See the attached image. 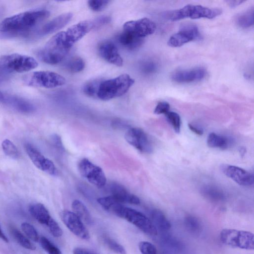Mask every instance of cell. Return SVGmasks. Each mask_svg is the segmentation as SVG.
I'll return each mask as SVG.
<instances>
[{
  "instance_id": "cell-1",
  "label": "cell",
  "mask_w": 254,
  "mask_h": 254,
  "mask_svg": "<svg viewBox=\"0 0 254 254\" xmlns=\"http://www.w3.org/2000/svg\"><path fill=\"white\" fill-rule=\"evenodd\" d=\"M50 14L47 10L37 9L6 17L0 23V32L16 35L28 32L47 19Z\"/></svg>"
},
{
  "instance_id": "cell-2",
  "label": "cell",
  "mask_w": 254,
  "mask_h": 254,
  "mask_svg": "<svg viewBox=\"0 0 254 254\" xmlns=\"http://www.w3.org/2000/svg\"><path fill=\"white\" fill-rule=\"evenodd\" d=\"M107 211L126 220L147 235L155 236L157 234V228L146 216L137 210L123 205L116 199L110 203Z\"/></svg>"
},
{
  "instance_id": "cell-3",
  "label": "cell",
  "mask_w": 254,
  "mask_h": 254,
  "mask_svg": "<svg viewBox=\"0 0 254 254\" xmlns=\"http://www.w3.org/2000/svg\"><path fill=\"white\" fill-rule=\"evenodd\" d=\"M71 47L67 41L65 32H59L53 36L39 52L41 60L48 64H56L67 56Z\"/></svg>"
},
{
  "instance_id": "cell-4",
  "label": "cell",
  "mask_w": 254,
  "mask_h": 254,
  "mask_svg": "<svg viewBox=\"0 0 254 254\" xmlns=\"http://www.w3.org/2000/svg\"><path fill=\"white\" fill-rule=\"evenodd\" d=\"M134 82V79L126 73L112 79L102 80L97 97L101 100L107 101L120 97L127 92Z\"/></svg>"
},
{
  "instance_id": "cell-5",
  "label": "cell",
  "mask_w": 254,
  "mask_h": 254,
  "mask_svg": "<svg viewBox=\"0 0 254 254\" xmlns=\"http://www.w3.org/2000/svg\"><path fill=\"white\" fill-rule=\"evenodd\" d=\"M222 13L218 8H210L200 5L188 4L175 10L167 11L164 14L165 17L170 21H178L185 18L212 19Z\"/></svg>"
},
{
  "instance_id": "cell-6",
  "label": "cell",
  "mask_w": 254,
  "mask_h": 254,
  "mask_svg": "<svg viewBox=\"0 0 254 254\" xmlns=\"http://www.w3.org/2000/svg\"><path fill=\"white\" fill-rule=\"evenodd\" d=\"M38 65L33 57L20 54H11L0 57V70L4 73H21L35 68Z\"/></svg>"
},
{
  "instance_id": "cell-7",
  "label": "cell",
  "mask_w": 254,
  "mask_h": 254,
  "mask_svg": "<svg viewBox=\"0 0 254 254\" xmlns=\"http://www.w3.org/2000/svg\"><path fill=\"white\" fill-rule=\"evenodd\" d=\"M222 243L234 248L253 250L254 249V234L249 231L234 229H224L220 234Z\"/></svg>"
},
{
  "instance_id": "cell-8",
  "label": "cell",
  "mask_w": 254,
  "mask_h": 254,
  "mask_svg": "<svg viewBox=\"0 0 254 254\" xmlns=\"http://www.w3.org/2000/svg\"><path fill=\"white\" fill-rule=\"evenodd\" d=\"M24 84L31 87L53 88L63 86L65 79L61 75L51 71H37L26 75Z\"/></svg>"
},
{
  "instance_id": "cell-9",
  "label": "cell",
  "mask_w": 254,
  "mask_h": 254,
  "mask_svg": "<svg viewBox=\"0 0 254 254\" xmlns=\"http://www.w3.org/2000/svg\"><path fill=\"white\" fill-rule=\"evenodd\" d=\"M78 169L85 180L96 187L101 188L106 185L107 180L102 168L88 159H81L78 164Z\"/></svg>"
},
{
  "instance_id": "cell-10",
  "label": "cell",
  "mask_w": 254,
  "mask_h": 254,
  "mask_svg": "<svg viewBox=\"0 0 254 254\" xmlns=\"http://www.w3.org/2000/svg\"><path fill=\"white\" fill-rule=\"evenodd\" d=\"M201 38L198 27L194 24H188L183 26L179 32L169 38L168 44L172 47H178L189 42L199 40Z\"/></svg>"
},
{
  "instance_id": "cell-11",
  "label": "cell",
  "mask_w": 254,
  "mask_h": 254,
  "mask_svg": "<svg viewBox=\"0 0 254 254\" xmlns=\"http://www.w3.org/2000/svg\"><path fill=\"white\" fill-rule=\"evenodd\" d=\"M126 141L139 151L150 153L153 147L146 133L141 128L132 127L128 129L125 135Z\"/></svg>"
},
{
  "instance_id": "cell-12",
  "label": "cell",
  "mask_w": 254,
  "mask_h": 254,
  "mask_svg": "<svg viewBox=\"0 0 254 254\" xmlns=\"http://www.w3.org/2000/svg\"><path fill=\"white\" fill-rule=\"evenodd\" d=\"M155 23L148 18L126 22L123 25V31L129 32L137 37H144L152 34L156 30Z\"/></svg>"
},
{
  "instance_id": "cell-13",
  "label": "cell",
  "mask_w": 254,
  "mask_h": 254,
  "mask_svg": "<svg viewBox=\"0 0 254 254\" xmlns=\"http://www.w3.org/2000/svg\"><path fill=\"white\" fill-rule=\"evenodd\" d=\"M62 220L74 235L83 240L90 238L89 233L82 220L73 212L64 210L61 213Z\"/></svg>"
},
{
  "instance_id": "cell-14",
  "label": "cell",
  "mask_w": 254,
  "mask_h": 254,
  "mask_svg": "<svg viewBox=\"0 0 254 254\" xmlns=\"http://www.w3.org/2000/svg\"><path fill=\"white\" fill-rule=\"evenodd\" d=\"M222 172L240 186L250 187L254 184V175L249 171L233 165L222 164Z\"/></svg>"
},
{
  "instance_id": "cell-15",
  "label": "cell",
  "mask_w": 254,
  "mask_h": 254,
  "mask_svg": "<svg viewBox=\"0 0 254 254\" xmlns=\"http://www.w3.org/2000/svg\"><path fill=\"white\" fill-rule=\"evenodd\" d=\"M25 150L34 165L39 169L52 176H56L58 171L53 162L46 158L38 150L29 143L25 145Z\"/></svg>"
},
{
  "instance_id": "cell-16",
  "label": "cell",
  "mask_w": 254,
  "mask_h": 254,
  "mask_svg": "<svg viewBox=\"0 0 254 254\" xmlns=\"http://www.w3.org/2000/svg\"><path fill=\"white\" fill-rule=\"evenodd\" d=\"M98 53L107 62L118 66L123 64V60L116 45L110 41H102L98 46Z\"/></svg>"
},
{
  "instance_id": "cell-17",
  "label": "cell",
  "mask_w": 254,
  "mask_h": 254,
  "mask_svg": "<svg viewBox=\"0 0 254 254\" xmlns=\"http://www.w3.org/2000/svg\"><path fill=\"white\" fill-rule=\"evenodd\" d=\"M92 29H93V25L92 20L80 21L71 26L64 31L67 41L72 47L74 43Z\"/></svg>"
},
{
  "instance_id": "cell-18",
  "label": "cell",
  "mask_w": 254,
  "mask_h": 254,
  "mask_svg": "<svg viewBox=\"0 0 254 254\" xmlns=\"http://www.w3.org/2000/svg\"><path fill=\"white\" fill-rule=\"evenodd\" d=\"M206 70L202 67L179 70L171 76L173 80L178 83H190L201 80L206 76Z\"/></svg>"
},
{
  "instance_id": "cell-19",
  "label": "cell",
  "mask_w": 254,
  "mask_h": 254,
  "mask_svg": "<svg viewBox=\"0 0 254 254\" xmlns=\"http://www.w3.org/2000/svg\"><path fill=\"white\" fill-rule=\"evenodd\" d=\"M73 15L68 12L62 14L44 25L37 32L39 36L48 35L64 27L71 19Z\"/></svg>"
},
{
  "instance_id": "cell-20",
  "label": "cell",
  "mask_w": 254,
  "mask_h": 254,
  "mask_svg": "<svg viewBox=\"0 0 254 254\" xmlns=\"http://www.w3.org/2000/svg\"><path fill=\"white\" fill-rule=\"evenodd\" d=\"M112 196L121 203H128L132 204L140 203L139 198L135 195L129 192L123 186L114 184L111 187Z\"/></svg>"
},
{
  "instance_id": "cell-21",
  "label": "cell",
  "mask_w": 254,
  "mask_h": 254,
  "mask_svg": "<svg viewBox=\"0 0 254 254\" xmlns=\"http://www.w3.org/2000/svg\"><path fill=\"white\" fill-rule=\"evenodd\" d=\"M2 102L22 113H31L35 110L34 105L31 103L23 98L14 95H4Z\"/></svg>"
},
{
  "instance_id": "cell-22",
  "label": "cell",
  "mask_w": 254,
  "mask_h": 254,
  "mask_svg": "<svg viewBox=\"0 0 254 254\" xmlns=\"http://www.w3.org/2000/svg\"><path fill=\"white\" fill-rule=\"evenodd\" d=\"M29 210L31 215L40 223L47 226L52 218L45 206L40 203L31 205Z\"/></svg>"
},
{
  "instance_id": "cell-23",
  "label": "cell",
  "mask_w": 254,
  "mask_h": 254,
  "mask_svg": "<svg viewBox=\"0 0 254 254\" xmlns=\"http://www.w3.org/2000/svg\"><path fill=\"white\" fill-rule=\"evenodd\" d=\"M118 39L120 43L123 46L130 50H133L139 47L143 40V39L137 37L124 31L120 34Z\"/></svg>"
},
{
  "instance_id": "cell-24",
  "label": "cell",
  "mask_w": 254,
  "mask_h": 254,
  "mask_svg": "<svg viewBox=\"0 0 254 254\" xmlns=\"http://www.w3.org/2000/svg\"><path fill=\"white\" fill-rule=\"evenodd\" d=\"M207 144L211 148L225 149L229 147L231 141L226 136L211 132L208 135Z\"/></svg>"
},
{
  "instance_id": "cell-25",
  "label": "cell",
  "mask_w": 254,
  "mask_h": 254,
  "mask_svg": "<svg viewBox=\"0 0 254 254\" xmlns=\"http://www.w3.org/2000/svg\"><path fill=\"white\" fill-rule=\"evenodd\" d=\"M73 212L82 220L87 224L92 223L90 214L86 206L80 200H74L71 204Z\"/></svg>"
},
{
  "instance_id": "cell-26",
  "label": "cell",
  "mask_w": 254,
  "mask_h": 254,
  "mask_svg": "<svg viewBox=\"0 0 254 254\" xmlns=\"http://www.w3.org/2000/svg\"><path fill=\"white\" fill-rule=\"evenodd\" d=\"M151 217L154 225L160 230L167 231L170 229L171 225L163 212L159 209H155L151 212Z\"/></svg>"
},
{
  "instance_id": "cell-27",
  "label": "cell",
  "mask_w": 254,
  "mask_h": 254,
  "mask_svg": "<svg viewBox=\"0 0 254 254\" xmlns=\"http://www.w3.org/2000/svg\"><path fill=\"white\" fill-rule=\"evenodd\" d=\"M237 24L242 28H248L254 24V8L239 14L236 18Z\"/></svg>"
},
{
  "instance_id": "cell-28",
  "label": "cell",
  "mask_w": 254,
  "mask_h": 254,
  "mask_svg": "<svg viewBox=\"0 0 254 254\" xmlns=\"http://www.w3.org/2000/svg\"><path fill=\"white\" fill-rule=\"evenodd\" d=\"M85 67V63L79 57L75 56L69 59L65 64L64 67L70 72L76 73L82 71Z\"/></svg>"
},
{
  "instance_id": "cell-29",
  "label": "cell",
  "mask_w": 254,
  "mask_h": 254,
  "mask_svg": "<svg viewBox=\"0 0 254 254\" xmlns=\"http://www.w3.org/2000/svg\"><path fill=\"white\" fill-rule=\"evenodd\" d=\"M10 231L15 240L22 247L27 250L32 251L36 249L34 245L17 229L14 228H11Z\"/></svg>"
},
{
  "instance_id": "cell-30",
  "label": "cell",
  "mask_w": 254,
  "mask_h": 254,
  "mask_svg": "<svg viewBox=\"0 0 254 254\" xmlns=\"http://www.w3.org/2000/svg\"><path fill=\"white\" fill-rule=\"evenodd\" d=\"M102 81L101 79H94L89 81L83 86V92L89 97H97L99 86Z\"/></svg>"
},
{
  "instance_id": "cell-31",
  "label": "cell",
  "mask_w": 254,
  "mask_h": 254,
  "mask_svg": "<svg viewBox=\"0 0 254 254\" xmlns=\"http://www.w3.org/2000/svg\"><path fill=\"white\" fill-rule=\"evenodd\" d=\"M1 146L4 154L6 156L14 159L18 158V150L16 146L10 140L4 139L2 142Z\"/></svg>"
},
{
  "instance_id": "cell-32",
  "label": "cell",
  "mask_w": 254,
  "mask_h": 254,
  "mask_svg": "<svg viewBox=\"0 0 254 254\" xmlns=\"http://www.w3.org/2000/svg\"><path fill=\"white\" fill-rule=\"evenodd\" d=\"M165 115L174 131L177 133H179L181 127V120L179 115L176 112L169 111Z\"/></svg>"
},
{
  "instance_id": "cell-33",
  "label": "cell",
  "mask_w": 254,
  "mask_h": 254,
  "mask_svg": "<svg viewBox=\"0 0 254 254\" xmlns=\"http://www.w3.org/2000/svg\"><path fill=\"white\" fill-rule=\"evenodd\" d=\"M202 190L205 196L213 200H222L224 197L223 193L220 190L213 187L206 186Z\"/></svg>"
},
{
  "instance_id": "cell-34",
  "label": "cell",
  "mask_w": 254,
  "mask_h": 254,
  "mask_svg": "<svg viewBox=\"0 0 254 254\" xmlns=\"http://www.w3.org/2000/svg\"><path fill=\"white\" fill-rule=\"evenodd\" d=\"M185 224L187 230L191 233L197 234L201 230L199 220L194 216H187L185 218Z\"/></svg>"
},
{
  "instance_id": "cell-35",
  "label": "cell",
  "mask_w": 254,
  "mask_h": 254,
  "mask_svg": "<svg viewBox=\"0 0 254 254\" xmlns=\"http://www.w3.org/2000/svg\"><path fill=\"white\" fill-rule=\"evenodd\" d=\"M39 241L42 248L48 254H62L60 250L45 237H41Z\"/></svg>"
},
{
  "instance_id": "cell-36",
  "label": "cell",
  "mask_w": 254,
  "mask_h": 254,
  "mask_svg": "<svg viewBox=\"0 0 254 254\" xmlns=\"http://www.w3.org/2000/svg\"><path fill=\"white\" fill-rule=\"evenodd\" d=\"M21 228L29 239L36 242L39 240L38 234L32 225L29 223L24 222L21 224Z\"/></svg>"
},
{
  "instance_id": "cell-37",
  "label": "cell",
  "mask_w": 254,
  "mask_h": 254,
  "mask_svg": "<svg viewBox=\"0 0 254 254\" xmlns=\"http://www.w3.org/2000/svg\"><path fill=\"white\" fill-rule=\"evenodd\" d=\"M110 2L107 0H91L88 1L90 8L94 11H100L104 10Z\"/></svg>"
},
{
  "instance_id": "cell-38",
  "label": "cell",
  "mask_w": 254,
  "mask_h": 254,
  "mask_svg": "<svg viewBox=\"0 0 254 254\" xmlns=\"http://www.w3.org/2000/svg\"><path fill=\"white\" fill-rule=\"evenodd\" d=\"M104 242L107 246L113 252L118 254H126V252L124 248L114 240L106 238Z\"/></svg>"
},
{
  "instance_id": "cell-39",
  "label": "cell",
  "mask_w": 254,
  "mask_h": 254,
  "mask_svg": "<svg viewBox=\"0 0 254 254\" xmlns=\"http://www.w3.org/2000/svg\"><path fill=\"white\" fill-rule=\"evenodd\" d=\"M138 247L141 254H157L155 247L150 242H140L139 243Z\"/></svg>"
},
{
  "instance_id": "cell-40",
  "label": "cell",
  "mask_w": 254,
  "mask_h": 254,
  "mask_svg": "<svg viewBox=\"0 0 254 254\" xmlns=\"http://www.w3.org/2000/svg\"><path fill=\"white\" fill-rule=\"evenodd\" d=\"M51 234L55 237L62 236L63 232L59 224L52 218L47 225Z\"/></svg>"
},
{
  "instance_id": "cell-41",
  "label": "cell",
  "mask_w": 254,
  "mask_h": 254,
  "mask_svg": "<svg viewBox=\"0 0 254 254\" xmlns=\"http://www.w3.org/2000/svg\"><path fill=\"white\" fill-rule=\"evenodd\" d=\"M111 17L107 15H102L99 16L92 20L93 29L98 28L102 26L110 23Z\"/></svg>"
},
{
  "instance_id": "cell-42",
  "label": "cell",
  "mask_w": 254,
  "mask_h": 254,
  "mask_svg": "<svg viewBox=\"0 0 254 254\" xmlns=\"http://www.w3.org/2000/svg\"><path fill=\"white\" fill-rule=\"evenodd\" d=\"M169 104L167 102L162 101L157 104L154 110V113L157 115L165 114L169 111Z\"/></svg>"
},
{
  "instance_id": "cell-43",
  "label": "cell",
  "mask_w": 254,
  "mask_h": 254,
  "mask_svg": "<svg viewBox=\"0 0 254 254\" xmlns=\"http://www.w3.org/2000/svg\"><path fill=\"white\" fill-rule=\"evenodd\" d=\"M142 69L146 73H151L156 70L157 65L152 61H147L143 64Z\"/></svg>"
},
{
  "instance_id": "cell-44",
  "label": "cell",
  "mask_w": 254,
  "mask_h": 254,
  "mask_svg": "<svg viewBox=\"0 0 254 254\" xmlns=\"http://www.w3.org/2000/svg\"><path fill=\"white\" fill-rule=\"evenodd\" d=\"M73 254H96L92 252H90L86 249L81 248H76L73 250Z\"/></svg>"
},
{
  "instance_id": "cell-45",
  "label": "cell",
  "mask_w": 254,
  "mask_h": 254,
  "mask_svg": "<svg viewBox=\"0 0 254 254\" xmlns=\"http://www.w3.org/2000/svg\"><path fill=\"white\" fill-rule=\"evenodd\" d=\"M188 127L195 134L200 135L203 134V130L197 127L194 126L190 124H188Z\"/></svg>"
},
{
  "instance_id": "cell-46",
  "label": "cell",
  "mask_w": 254,
  "mask_h": 254,
  "mask_svg": "<svg viewBox=\"0 0 254 254\" xmlns=\"http://www.w3.org/2000/svg\"><path fill=\"white\" fill-rule=\"evenodd\" d=\"M52 140L53 141L55 145H56L58 147L62 148L61 140V138L58 136L54 135L52 137Z\"/></svg>"
},
{
  "instance_id": "cell-47",
  "label": "cell",
  "mask_w": 254,
  "mask_h": 254,
  "mask_svg": "<svg viewBox=\"0 0 254 254\" xmlns=\"http://www.w3.org/2000/svg\"><path fill=\"white\" fill-rule=\"evenodd\" d=\"M231 7H234L244 2L242 0H232L227 1Z\"/></svg>"
},
{
  "instance_id": "cell-48",
  "label": "cell",
  "mask_w": 254,
  "mask_h": 254,
  "mask_svg": "<svg viewBox=\"0 0 254 254\" xmlns=\"http://www.w3.org/2000/svg\"><path fill=\"white\" fill-rule=\"evenodd\" d=\"M0 238L3 241L5 242L6 243L8 242V239L6 237V236L4 235V234L3 233L2 229L0 226Z\"/></svg>"
},
{
  "instance_id": "cell-49",
  "label": "cell",
  "mask_w": 254,
  "mask_h": 254,
  "mask_svg": "<svg viewBox=\"0 0 254 254\" xmlns=\"http://www.w3.org/2000/svg\"><path fill=\"white\" fill-rule=\"evenodd\" d=\"M5 73H4L0 70V81L5 79V78L6 77H5V75L4 74H5Z\"/></svg>"
},
{
  "instance_id": "cell-50",
  "label": "cell",
  "mask_w": 254,
  "mask_h": 254,
  "mask_svg": "<svg viewBox=\"0 0 254 254\" xmlns=\"http://www.w3.org/2000/svg\"><path fill=\"white\" fill-rule=\"evenodd\" d=\"M4 98V95L0 91V101L2 102Z\"/></svg>"
},
{
  "instance_id": "cell-51",
  "label": "cell",
  "mask_w": 254,
  "mask_h": 254,
  "mask_svg": "<svg viewBox=\"0 0 254 254\" xmlns=\"http://www.w3.org/2000/svg\"></svg>"
}]
</instances>
